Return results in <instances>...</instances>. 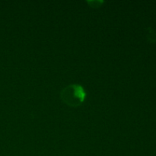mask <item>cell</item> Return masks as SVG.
<instances>
[{"instance_id":"6da1fadb","label":"cell","mask_w":156,"mask_h":156,"mask_svg":"<svg viewBox=\"0 0 156 156\" xmlns=\"http://www.w3.org/2000/svg\"><path fill=\"white\" fill-rule=\"evenodd\" d=\"M86 91L80 85L73 84L65 87L60 92V98L64 103L71 107L82 105L86 98Z\"/></svg>"}]
</instances>
